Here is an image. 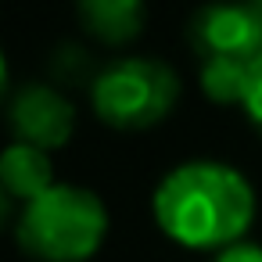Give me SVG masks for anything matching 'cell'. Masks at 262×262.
Returning a JSON list of instances; mask_svg holds the SVG:
<instances>
[{"mask_svg": "<svg viewBox=\"0 0 262 262\" xmlns=\"http://www.w3.org/2000/svg\"><path fill=\"white\" fill-rule=\"evenodd\" d=\"M190 43L201 61H241L262 58V11L258 4H208L190 18Z\"/></svg>", "mask_w": 262, "mask_h": 262, "instance_id": "cell-4", "label": "cell"}, {"mask_svg": "<svg viewBox=\"0 0 262 262\" xmlns=\"http://www.w3.org/2000/svg\"><path fill=\"white\" fill-rule=\"evenodd\" d=\"M258 11H262V4H258Z\"/></svg>", "mask_w": 262, "mask_h": 262, "instance_id": "cell-13", "label": "cell"}, {"mask_svg": "<svg viewBox=\"0 0 262 262\" xmlns=\"http://www.w3.org/2000/svg\"><path fill=\"white\" fill-rule=\"evenodd\" d=\"M8 215H11V194L4 190V183H0V226L8 223Z\"/></svg>", "mask_w": 262, "mask_h": 262, "instance_id": "cell-11", "label": "cell"}, {"mask_svg": "<svg viewBox=\"0 0 262 262\" xmlns=\"http://www.w3.org/2000/svg\"><path fill=\"white\" fill-rule=\"evenodd\" d=\"M4 90H8V58L0 51V97H4Z\"/></svg>", "mask_w": 262, "mask_h": 262, "instance_id": "cell-12", "label": "cell"}, {"mask_svg": "<svg viewBox=\"0 0 262 262\" xmlns=\"http://www.w3.org/2000/svg\"><path fill=\"white\" fill-rule=\"evenodd\" d=\"M248 69L241 61H201V90L219 104H241Z\"/></svg>", "mask_w": 262, "mask_h": 262, "instance_id": "cell-8", "label": "cell"}, {"mask_svg": "<svg viewBox=\"0 0 262 262\" xmlns=\"http://www.w3.org/2000/svg\"><path fill=\"white\" fill-rule=\"evenodd\" d=\"M215 262H262V244H251V241H237L230 248H223L215 255Z\"/></svg>", "mask_w": 262, "mask_h": 262, "instance_id": "cell-10", "label": "cell"}, {"mask_svg": "<svg viewBox=\"0 0 262 262\" xmlns=\"http://www.w3.org/2000/svg\"><path fill=\"white\" fill-rule=\"evenodd\" d=\"M180 97V76L158 58H119L94 76V112L119 129L162 122Z\"/></svg>", "mask_w": 262, "mask_h": 262, "instance_id": "cell-3", "label": "cell"}, {"mask_svg": "<svg viewBox=\"0 0 262 262\" xmlns=\"http://www.w3.org/2000/svg\"><path fill=\"white\" fill-rule=\"evenodd\" d=\"M0 183L11 198H22L26 205L36 201L54 187V162L51 151H40L33 144H8L0 151Z\"/></svg>", "mask_w": 262, "mask_h": 262, "instance_id": "cell-6", "label": "cell"}, {"mask_svg": "<svg viewBox=\"0 0 262 262\" xmlns=\"http://www.w3.org/2000/svg\"><path fill=\"white\" fill-rule=\"evenodd\" d=\"M104 201L76 183H54L18 219V244L40 262H86L104 244Z\"/></svg>", "mask_w": 262, "mask_h": 262, "instance_id": "cell-2", "label": "cell"}, {"mask_svg": "<svg viewBox=\"0 0 262 262\" xmlns=\"http://www.w3.org/2000/svg\"><path fill=\"white\" fill-rule=\"evenodd\" d=\"M155 223L187 248H230L255 219L248 176L215 158H194L162 176L155 187Z\"/></svg>", "mask_w": 262, "mask_h": 262, "instance_id": "cell-1", "label": "cell"}, {"mask_svg": "<svg viewBox=\"0 0 262 262\" xmlns=\"http://www.w3.org/2000/svg\"><path fill=\"white\" fill-rule=\"evenodd\" d=\"M241 108H244V115L251 119V126L262 133V58L248 69V83H244Z\"/></svg>", "mask_w": 262, "mask_h": 262, "instance_id": "cell-9", "label": "cell"}, {"mask_svg": "<svg viewBox=\"0 0 262 262\" xmlns=\"http://www.w3.org/2000/svg\"><path fill=\"white\" fill-rule=\"evenodd\" d=\"M79 22L97 40L126 43V40L140 36V29L147 22V8L140 0H86V4H79Z\"/></svg>", "mask_w": 262, "mask_h": 262, "instance_id": "cell-7", "label": "cell"}, {"mask_svg": "<svg viewBox=\"0 0 262 262\" xmlns=\"http://www.w3.org/2000/svg\"><path fill=\"white\" fill-rule=\"evenodd\" d=\"M8 122H11L18 144L54 151V147L69 144V137L76 129V108L58 86L26 83L15 90V97L8 104Z\"/></svg>", "mask_w": 262, "mask_h": 262, "instance_id": "cell-5", "label": "cell"}]
</instances>
